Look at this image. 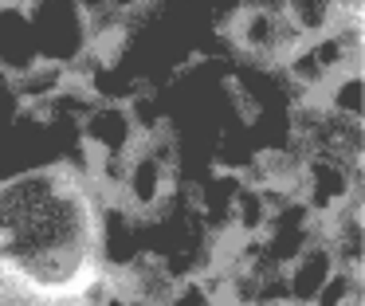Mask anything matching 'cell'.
I'll list each match as a JSON object with an SVG mask.
<instances>
[{
  "instance_id": "cell-8",
  "label": "cell",
  "mask_w": 365,
  "mask_h": 306,
  "mask_svg": "<svg viewBox=\"0 0 365 306\" xmlns=\"http://www.w3.org/2000/svg\"><path fill=\"white\" fill-rule=\"evenodd\" d=\"M87 306H161L158 298L142 295V290L134 287V282H126L118 271H110L103 282H98V290L87 298Z\"/></svg>"
},
{
  "instance_id": "cell-3",
  "label": "cell",
  "mask_w": 365,
  "mask_h": 306,
  "mask_svg": "<svg viewBox=\"0 0 365 306\" xmlns=\"http://www.w3.org/2000/svg\"><path fill=\"white\" fill-rule=\"evenodd\" d=\"M334 275H338V267H334L326 243L318 240V232H314V240L302 243V248L283 263V271H279V282H283V306H314L318 295L326 290V282H330Z\"/></svg>"
},
{
  "instance_id": "cell-2",
  "label": "cell",
  "mask_w": 365,
  "mask_h": 306,
  "mask_svg": "<svg viewBox=\"0 0 365 306\" xmlns=\"http://www.w3.org/2000/svg\"><path fill=\"white\" fill-rule=\"evenodd\" d=\"M43 67L71 75L75 83L95 63V28L83 0H20Z\"/></svg>"
},
{
  "instance_id": "cell-4",
  "label": "cell",
  "mask_w": 365,
  "mask_h": 306,
  "mask_svg": "<svg viewBox=\"0 0 365 306\" xmlns=\"http://www.w3.org/2000/svg\"><path fill=\"white\" fill-rule=\"evenodd\" d=\"M318 240L326 243L334 267L346 275H361V248H365V216L361 196L334 208L330 216H318Z\"/></svg>"
},
{
  "instance_id": "cell-6",
  "label": "cell",
  "mask_w": 365,
  "mask_h": 306,
  "mask_svg": "<svg viewBox=\"0 0 365 306\" xmlns=\"http://www.w3.org/2000/svg\"><path fill=\"white\" fill-rule=\"evenodd\" d=\"M314 106L322 110L326 118H334V122L365 126V78H361V67L338 75V78H334V83L314 98Z\"/></svg>"
},
{
  "instance_id": "cell-5",
  "label": "cell",
  "mask_w": 365,
  "mask_h": 306,
  "mask_svg": "<svg viewBox=\"0 0 365 306\" xmlns=\"http://www.w3.org/2000/svg\"><path fill=\"white\" fill-rule=\"evenodd\" d=\"M40 67V55L32 44V28L20 0H0V75L20 83Z\"/></svg>"
},
{
  "instance_id": "cell-9",
  "label": "cell",
  "mask_w": 365,
  "mask_h": 306,
  "mask_svg": "<svg viewBox=\"0 0 365 306\" xmlns=\"http://www.w3.org/2000/svg\"><path fill=\"white\" fill-rule=\"evenodd\" d=\"M20 114H24V102L16 94V83L0 75V141L9 138V130L20 122Z\"/></svg>"
},
{
  "instance_id": "cell-10",
  "label": "cell",
  "mask_w": 365,
  "mask_h": 306,
  "mask_svg": "<svg viewBox=\"0 0 365 306\" xmlns=\"http://www.w3.org/2000/svg\"><path fill=\"white\" fill-rule=\"evenodd\" d=\"M9 306H87V298H75V302H9Z\"/></svg>"
},
{
  "instance_id": "cell-1",
  "label": "cell",
  "mask_w": 365,
  "mask_h": 306,
  "mask_svg": "<svg viewBox=\"0 0 365 306\" xmlns=\"http://www.w3.org/2000/svg\"><path fill=\"white\" fill-rule=\"evenodd\" d=\"M106 196L79 157L0 177V302H75L110 275Z\"/></svg>"
},
{
  "instance_id": "cell-7",
  "label": "cell",
  "mask_w": 365,
  "mask_h": 306,
  "mask_svg": "<svg viewBox=\"0 0 365 306\" xmlns=\"http://www.w3.org/2000/svg\"><path fill=\"white\" fill-rule=\"evenodd\" d=\"M275 8L299 39H318L338 28V0H275Z\"/></svg>"
}]
</instances>
